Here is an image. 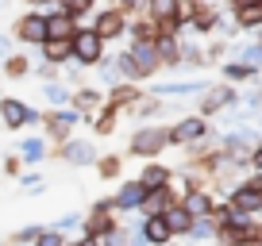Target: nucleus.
<instances>
[{
  "label": "nucleus",
  "instance_id": "obj_1",
  "mask_svg": "<svg viewBox=\"0 0 262 246\" xmlns=\"http://www.w3.org/2000/svg\"><path fill=\"white\" fill-rule=\"evenodd\" d=\"M100 58H104V39H100L93 27L77 23L74 39H70V62H74V66H81V69H93Z\"/></svg>",
  "mask_w": 262,
  "mask_h": 246
},
{
  "label": "nucleus",
  "instance_id": "obj_2",
  "mask_svg": "<svg viewBox=\"0 0 262 246\" xmlns=\"http://www.w3.org/2000/svg\"><path fill=\"white\" fill-rule=\"evenodd\" d=\"M12 39H19L24 46H39V42H47V12H42V8H27L24 16H16V23H12Z\"/></svg>",
  "mask_w": 262,
  "mask_h": 246
},
{
  "label": "nucleus",
  "instance_id": "obj_3",
  "mask_svg": "<svg viewBox=\"0 0 262 246\" xmlns=\"http://www.w3.org/2000/svg\"><path fill=\"white\" fill-rule=\"evenodd\" d=\"M42 123V115L35 108H27L24 100L16 96H0V127H8V131H19V127H35Z\"/></svg>",
  "mask_w": 262,
  "mask_h": 246
},
{
  "label": "nucleus",
  "instance_id": "obj_4",
  "mask_svg": "<svg viewBox=\"0 0 262 246\" xmlns=\"http://www.w3.org/2000/svg\"><path fill=\"white\" fill-rule=\"evenodd\" d=\"M93 31L100 35V39H123V35H127V16H123L120 8H116V4H108V8H97L93 12Z\"/></svg>",
  "mask_w": 262,
  "mask_h": 246
},
{
  "label": "nucleus",
  "instance_id": "obj_5",
  "mask_svg": "<svg viewBox=\"0 0 262 246\" xmlns=\"http://www.w3.org/2000/svg\"><path fill=\"white\" fill-rule=\"evenodd\" d=\"M85 115L81 112H74V108H50L47 115H42V123H47V131H50V139H70V131H74L77 123H81Z\"/></svg>",
  "mask_w": 262,
  "mask_h": 246
},
{
  "label": "nucleus",
  "instance_id": "obj_6",
  "mask_svg": "<svg viewBox=\"0 0 262 246\" xmlns=\"http://www.w3.org/2000/svg\"><path fill=\"white\" fill-rule=\"evenodd\" d=\"M170 142V135L162 131V127H139V131L131 135V154H139V158H155L158 150Z\"/></svg>",
  "mask_w": 262,
  "mask_h": 246
},
{
  "label": "nucleus",
  "instance_id": "obj_7",
  "mask_svg": "<svg viewBox=\"0 0 262 246\" xmlns=\"http://www.w3.org/2000/svg\"><path fill=\"white\" fill-rule=\"evenodd\" d=\"M70 108H74V112H81L85 119H89V115H97L100 108H104V92H100V89H89V85H77V89L70 92Z\"/></svg>",
  "mask_w": 262,
  "mask_h": 246
},
{
  "label": "nucleus",
  "instance_id": "obj_8",
  "mask_svg": "<svg viewBox=\"0 0 262 246\" xmlns=\"http://www.w3.org/2000/svg\"><path fill=\"white\" fill-rule=\"evenodd\" d=\"M47 12V39H74V31H77V19L70 16V12H62V8H42Z\"/></svg>",
  "mask_w": 262,
  "mask_h": 246
},
{
  "label": "nucleus",
  "instance_id": "obj_9",
  "mask_svg": "<svg viewBox=\"0 0 262 246\" xmlns=\"http://www.w3.org/2000/svg\"><path fill=\"white\" fill-rule=\"evenodd\" d=\"M62 158L70 165H93L97 162V146L89 139H66L62 142Z\"/></svg>",
  "mask_w": 262,
  "mask_h": 246
},
{
  "label": "nucleus",
  "instance_id": "obj_10",
  "mask_svg": "<svg viewBox=\"0 0 262 246\" xmlns=\"http://www.w3.org/2000/svg\"><path fill=\"white\" fill-rule=\"evenodd\" d=\"M127 54H131V62L139 66L143 77H150L155 69H162V66H158V50H155V42H131Z\"/></svg>",
  "mask_w": 262,
  "mask_h": 246
},
{
  "label": "nucleus",
  "instance_id": "obj_11",
  "mask_svg": "<svg viewBox=\"0 0 262 246\" xmlns=\"http://www.w3.org/2000/svg\"><path fill=\"white\" fill-rule=\"evenodd\" d=\"M139 96H143V92L135 89V81H116L112 89L104 92V104L120 112V108H131V104H135V100H139Z\"/></svg>",
  "mask_w": 262,
  "mask_h": 246
},
{
  "label": "nucleus",
  "instance_id": "obj_12",
  "mask_svg": "<svg viewBox=\"0 0 262 246\" xmlns=\"http://www.w3.org/2000/svg\"><path fill=\"white\" fill-rule=\"evenodd\" d=\"M139 235L147 238L150 246H162L166 238L173 235V231H170V223H166V215H143V223H139Z\"/></svg>",
  "mask_w": 262,
  "mask_h": 246
},
{
  "label": "nucleus",
  "instance_id": "obj_13",
  "mask_svg": "<svg viewBox=\"0 0 262 246\" xmlns=\"http://www.w3.org/2000/svg\"><path fill=\"white\" fill-rule=\"evenodd\" d=\"M143 196H147V189H143L139 181H131V185H123V189L112 196V208L116 212H135V208L143 204Z\"/></svg>",
  "mask_w": 262,
  "mask_h": 246
},
{
  "label": "nucleus",
  "instance_id": "obj_14",
  "mask_svg": "<svg viewBox=\"0 0 262 246\" xmlns=\"http://www.w3.org/2000/svg\"><path fill=\"white\" fill-rule=\"evenodd\" d=\"M39 54H42V62H50V66H66V62H70V39L39 42Z\"/></svg>",
  "mask_w": 262,
  "mask_h": 246
},
{
  "label": "nucleus",
  "instance_id": "obj_15",
  "mask_svg": "<svg viewBox=\"0 0 262 246\" xmlns=\"http://www.w3.org/2000/svg\"><path fill=\"white\" fill-rule=\"evenodd\" d=\"M143 215H162L166 212V208H170V189H166V185H162V189H147V196H143Z\"/></svg>",
  "mask_w": 262,
  "mask_h": 246
},
{
  "label": "nucleus",
  "instance_id": "obj_16",
  "mask_svg": "<svg viewBox=\"0 0 262 246\" xmlns=\"http://www.w3.org/2000/svg\"><path fill=\"white\" fill-rule=\"evenodd\" d=\"M170 135V142H193V139H201L205 135V119H181L173 131H166Z\"/></svg>",
  "mask_w": 262,
  "mask_h": 246
},
{
  "label": "nucleus",
  "instance_id": "obj_17",
  "mask_svg": "<svg viewBox=\"0 0 262 246\" xmlns=\"http://www.w3.org/2000/svg\"><path fill=\"white\" fill-rule=\"evenodd\" d=\"M127 35H131V42H155L158 39V23L155 19H127Z\"/></svg>",
  "mask_w": 262,
  "mask_h": 246
},
{
  "label": "nucleus",
  "instance_id": "obj_18",
  "mask_svg": "<svg viewBox=\"0 0 262 246\" xmlns=\"http://www.w3.org/2000/svg\"><path fill=\"white\" fill-rule=\"evenodd\" d=\"M42 100L50 108H70V85L62 81H42Z\"/></svg>",
  "mask_w": 262,
  "mask_h": 246
},
{
  "label": "nucleus",
  "instance_id": "obj_19",
  "mask_svg": "<svg viewBox=\"0 0 262 246\" xmlns=\"http://www.w3.org/2000/svg\"><path fill=\"white\" fill-rule=\"evenodd\" d=\"M54 8L70 12L77 23H85V16H93V12H97V0H54Z\"/></svg>",
  "mask_w": 262,
  "mask_h": 246
},
{
  "label": "nucleus",
  "instance_id": "obj_20",
  "mask_svg": "<svg viewBox=\"0 0 262 246\" xmlns=\"http://www.w3.org/2000/svg\"><path fill=\"white\" fill-rule=\"evenodd\" d=\"M19 154H24V162L39 165L42 158H47V142H42V139H35V135H27V139H19Z\"/></svg>",
  "mask_w": 262,
  "mask_h": 246
},
{
  "label": "nucleus",
  "instance_id": "obj_21",
  "mask_svg": "<svg viewBox=\"0 0 262 246\" xmlns=\"http://www.w3.org/2000/svg\"><path fill=\"white\" fill-rule=\"evenodd\" d=\"M0 69H4V77H12V81H16V77H27V73H31V62H27L24 54H16V50H12V54L0 62Z\"/></svg>",
  "mask_w": 262,
  "mask_h": 246
},
{
  "label": "nucleus",
  "instance_id": "obj_22",
  "mask_svg": "<svg viewBox=\"0 0 262 246\" xmlns=\"http://www.w3.org/2000/svg\"><path fill=\"white\" fill-rule=\"evenodd\" d=\"M139 185H143V189H162V185H170V169H162V165H147V169L139 173Z\"/></svg>",
  "mask_w": 262,
  "mask_h": 246
},
{
  "label": "nucleus",
  "instance_id": "obj_23",
  "mask_svg": "<svg viewBox=\"0 0 262 246\" xmlns=\"http://www.w3.org/2000/svg\"><path fill=\"white\" fill-rule=\"evenodd\" d=\"M205 85L201 81H170V85H158L155 96H185V92H201Z\"/></svg>",
  "mask_w": 262,
  "mask_h": 246
},
{
  "label": "nucleus",
  "instance_id": "obj_24",
  "mask_svg": "<svg viewBox=\"0 0 262 246\" xmlns=\"http://www.w3.org/2000/svg\"><path fill=\"white\" fill-rule=\"evenodd\" d=\"M162 215H166V223H170V231H173V235H185V231H189V223H193V215H189L185 208H173V204L166 208Z\"/></svg>",
  "mask_w": 262,
  "mask_h": 246
},
{
  "label": "nucleus",
  "instance_id": "obj_25",
  "mask_svg": "<svg viewBox=\"0 0 262 246\" xmlns=\"http://www.w3.org/2000/svg\"><path fill=\"white\" fill-rule=\"evenodd\" d=\"M181 208H185V212H189V215H193V219H196V215H208V208H212V200H208V196H205V192H201V189H193V192H189V196H185V204H181Z\"/></svg>",
  "mask_w": 262,
  "mask_h": 246
},
{
  "label": "nucleus",
  "instance_id": "obj_26",
  "mask_svg": "<svg viewBox=\"0 0 262 246\" xmlns=\"http://www.w3.org/2000/svg\"><path fill=\"white\" fill-rule=\"evenodd\" d=\"M112 62H116V69H120V77H123V81H143L139 66H135V62H131V54H127V50H123V54H116Z\"/></svg>",
  "mask_w": 262,
  "mask_h": 246
},
{
  "label": "nucleus",
  "instance_id": "obj_27",
  "mask_svg": "<svg viewBox=\"0 0 262 246\" xmlns=\"http://www.w3.org/2000/svg\"><path fill=\"white\" fill-rule=\"evenodd\" d=\"M93 131L97 135H112L116 131V108H100V115H97V123H93Z\"/></svg>",
  "mask_w": 262,
  "mask_h": 246
},
{
  "label": "nucleus",
  "instance_id": "obj_28",
  "mask_svg": "<svg viewBox=\"0 0 262 246\" xmlns=\"http://www.w3.org/2000/svg\"><path fill=\"white\" fill-rule=\"evenodd\" d=\"M231 96H235L231 89H212V92L205 96V112H220L224 104H231Z\"/></svg>",
  "mask_w": 262,
  "mask_h": 246
},
{
  "label": "nucleus",
  "instance_id": "obj_29",
  "mask_svg": "<svg viewBox=\"0 0 262 246\" xmlns=\"http://www.w3.org/2000/svg\"><path fill=\"white\" fill-rule=\"evenodd\" d=\"M93 69H97V73H100V81H104V85H116V81H123L112 58H100V62H97V66H93Z\"/></svg>",
  "mask_w": 262,
  "mask_h": 246
},
{
  "label": "nucleus",
  "instance_id": "obj_30",
  "mask_svg": "<svg viewBox=\"0 0 262 246\" xmlns=\"http://www.w3.org/2000/svg\"><path fill=\"white\" fill-rule=\"evenodd\" d=\"M239 23L243 27H258L262 23V4H243V8H239Z\"/></svg>",
  "mask_w": 262,
  "mask_h": 246
},
{
  "label": "nucleus",
  "instance_id": "obj_31",
  "mask_svg": "<svg viewBox=\"0 0 262 246\" xmlns=\"http://www.w3.org/2000/svg\"><path fill=\"white\" fill-rule=\"evenodd\" d=\"M239 62H243L247 69H262V42L258 46H243L239 50Z\"/></svg>",
  "mask_w": 262,
  "mask_h": 246
},
{
  "label": "nucleus",
  "instance_id": "obj_32",
  "mask_svg": "<svg viewBox=\"0 0 262 246\" xmlns=\"http://www.w3.org/2000/svg\"><path fill=\"white\" fill-rule=\"evenodd\" d=\"M74 227H81V215H77V212H66V215L54 219V231H62V235H66V231H74Z\"/></svg>",
  "mask_w": 262,
  "mask_h": 246
},
{
  "label": "nucleus",
  "instance_id": "obj_33",
  "mask_svg": "<svg viewBox=\"0 0 262 246\" xmlns=\"http://www.w3.org/2000/svg\"><path fill=\"white\" fill-rule=\"evenodd\" d=\"M35 246H66V238H62V231H39V238H35Z\"/></svg>",
  "mask_w": 262,
  "mask_h": 246
},
{
  "label": "nucleus",
  "instance_id": "obj_34",
  "mask_svg": "<svg viewBox=\"0 0 262 246\" xmlns=\"http://www.w3.org/2000/svg\"><path fill=\"white\" fill-rule=\"evenodd\" d=\"M35 69V77H39V81H58V69L62 66H50V62H42V66H31Z\"/></svg>",
  "mask_w": 262,
  "mask_h": 246
},
{
  "label": "nucleus",
  "instance_id": "obj_35",
  "mask_svg": "<svg viewBox=\"0 0 262 246\" xmlns=\"http://www.w3.org/2000/svg\"><path fill=\"white\" fill-rule=\"evenodd\" d=\"M62 77H66L62 85H81V66H74V62H66V66H62Z\"/></svg>",
  "mask_w": 262,
  "mask_h": 246
},
{
  "label": "nucleus",
  "instance_id": "obj_36",
  "mask_svg": "<svg viewBox=\"0 0 262 246\" xmlns=\"http://www.w3.org/2000/svg\"><path fill=\"white\" fill-rule=\"evenodd\" d=\"M120 173V158H100V177H116Z\"/></svg>",
  "mask_w": 262,
  "mask_h": 246
},
{
  "label": "nucleus",
  "instance_id": "obj_37",
  "mask_svg": "<svg viewBox=\"0 0 262 246\" xmlns=\"http://www.w3.org/2000/svg\"><path fill=\"white\" fill-rule=\"evenodd\" d=\"M251 73H254V69H247L243 62H239V66H228V77H231V81H243V77H251Z\"/></svg>",
  "mask_w": 262,
  "mask_h": 246
},
{
  "label": "nucleus",
  "instance_id": "obj_38",
  "mask_svg": "<svg viewBox=\"0 0 262 246\" xmlns=\"http://www.w3.org/2000/svg\"><path fill=\"white\" fill-rule=\"evenodd\" d=\"M12 42H16L12 35H0V62H4V58L12 54Z\"/></svg>",
  "mask_w": 262,
  "mask_h": 246
},
{
  "label": "nucleus",
  "instance_id": "obj_39",
  "mask_svg": "<svg viewBox=\"0 0 262 246\" xmlns=\"http://www.w3.org/2000/svg\"><path fill=\"white\" fill-rule=\"evenodd\" d=\"M24 4H31V8H50L54 0H24Z\"/></svg>",
  "mask_w": 262,
  "mask_h": 246
},
{
  "label": "nucleus",
  "instance_id": "obj_40",
  "mask_svg": "<svg viewBox=\"0 0 262 246\" xmlns=\"http://www.w3.org/2000/svg\"><path fill=\"white\" fill-rule=\"evenodd\" d=\"M74 246H100V238H93V235H85L81 242H74Z\"/></svg>",
  "mask_w": 262,
  "mask_h": 246
},
{
  "label": "nucleus",
  "instance_id": "obj_41",
  "mask_svg": "<svg viewBox=\"0 0 262 246\" xmlns=\"http://www.w3.org/2000/svg\"><path fill=\"white\" fill-rule=\"evenodd\" d=\"M231 4H235V8H243V4H262V0H231Z\"/></svg>",
  "mask_w": 262,
  "mask_h": 246
},
{
  "label": "nucleus",
  "instance_id": "obj_42",
  "mask_svg": "<svg viewBox=\"0 0 262 246\" xmlns=\"http://www.w3.org/2000/svg\"><path fill=\"white\" fill-rule=\"evenodd\" d=\"M254 162H258V165H262V150H258V154H254Z\"/></svg>",
  "mask_w": 262,
  "mask_h": 246
},
{
  "label": "nucleus",
  "instance_id": "obj_43",
  "mask_svg": "<svg viewBox=\"0 0 262 246\" xmlns=\"http://www.w3.org/2000/svg\"><path fill=\"white\" fill-rule=\"evenodd\" d=\"M0 8H8V0H0Z\"/></svg>",
  "mask_w": 262,
  "mask_h": 246
},
{
  "label": "nucleus",
  "instance_id": "obj_44",
  "mask_svg": "<svg viewBox=\"0 0 262 246\" xmlns=\"http://www.w3.org/2000/svg\"><path fill=\"white\" fill-rule=\"evenodd\" d=\"M258 35H262V31H258Z\"/></svg>",
  "mask_w": 262,
  "mask_h": 246
}]
</instances>
